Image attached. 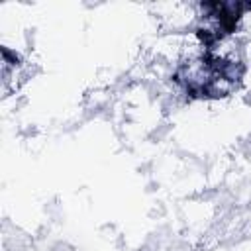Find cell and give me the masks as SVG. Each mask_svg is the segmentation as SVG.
<instances>
[{"instance_id":"2","label":"cell","mask_w":251,"mask_h":251,"mask_svg":"<svg viewBox=\"0 0 251 251\" xmlns=\"http://www.w3.org/2000/svg\"><path fill=\"white\" fill-rule=\"evenodd\" d=\"M198 25L194 29L198 41L204 49H214L226 37L235 33L245 12L251 10L249 2L235 0H216V2H200L198 4Z\"/></svg>"},{"instance_id":"1","label":"cell","mask_w":251,"mask_h":251,"mask_svg":"<svg viewBox=\"0 0 251 251\" xmlns=\"http://www.w3.org/2000/svg\"><path fill=\"white\" fill-rule=\"evenodd\" d=\"M245 71L241 61L204 49L176 65L173 82L188 100H222L241 88Z\"/></svg>"}]
</instances>
